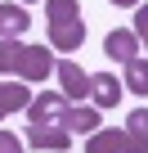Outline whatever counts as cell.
<instances>
[{"label":"cell","mask_w":148,"mask_h":153,"mask_svg":"<svg viewBox=\"0 0 148 153\" xmlns=\"http://www.w3.org/2000/svg\"><path fill=\"white\" fill-rule=\"evenodd\" d=\"M54 68H58V63H54V54H49V50L27 45V50H23V59H18V72H14V76H18V81H27V86H36V81H45Z\"/></svg>","instance_id":"6da1fadb"},{"label":"cell","mask_w":148,"mask_h":153,"mask_svg":"<svg viewBox=\"0 0 148 153\" xmlns=\"http://www.w3.org/2000/svg\"><path fill=\"white\" fill-rule=\"evenodd\" d=\"M27 144H32V149H49V153H67V149H72V131L27 122Z\"/></svg>","instance_id":"7a4b0ae2"},{"label":"cell","mask_w":148,"mask_h":153,"mask_svg":"<svg viewBox=\"0 0 148 153\" xmlns=\"http://www.w3.org/2000/svg\"><path fill=\"white\" fill-rule=\"evenodd\" d=\"M54 76L63 81V99H85V95H90V72L77 68L72 59H63V63L54 68Z\"/></svg>","instance_id":"3957f363"},{"label":"cell","mask_w":148,"mask_h":153,"mask_svg":"<svg viewBox=\"0 0 148 153\" xmlns=\"http://www.w3.org/2000/svg\"><path fill=\"white\" fill-rule=\"evenodd\" d=\"M63 113H67V99L63 95H40L27 104V117L36 126H63Z\"/></svg>","instance_id":"277c9868"},{"label":"cell","mask_w":148,"mask_h":153,"mask_svg":"<svg viewBox=\"0 0 148 153\" xmlns=\"http://www.w3.org/2000/svg\"><path fill=\"white\" fill-rule=\"evenodd\" d=\"M81 41H85V23L81 18L49 23V50H81Z\"/></svg>","instance_id":"5b68a950"},{"label":"cell","mask_w":148,"mask_h":153,"mask_svg":"<svg viewBox=\"0 0 148 153\" xmlns=\"http://www.w3.org/2000/svg\"><path fill=\"white\" fill-rule=\"evenodd\" d=\"M121 90H126V86L117 81L112 72H94V76H90V99H94L99 108H117V99H121Z\"/></svg>","instance_id":"8992f818"},{"label":"cell","mask_w":148,"mask_h":153,"mask_svg":"<svg viewBox=\"0 0 148 153\" xmlns=\"http://www.w3.org/2000/svg\"><path fill=\"white\" fill-rule=\"evenodd\" d=\"M103 54L117 59V63H135V59H139V36H135V32H108Z\"/></svg>","instance_id":"52a82bcc"},{"label":"cell","mask_w":148,"mask_h":153,"mask_svg":"<svg viewBox=\"0 0 148 153\" xmlns=\"http://www.w3.org/2000/svg\"><path fill=\"white\" fill-rule=\"evenodd\" d=\"M32 27V14L23 5H0V41H18Z\"/></svg>","instance_id":"ba28073f"},{"label":"cell","mask_w":148,"mask_h":153,"mask_svg":"<svg viewBox=\"0 0 148 153\" xmlns=\"http://www.w3.org/2000/svg\"><path fill=\"white\" fill-rule=\"evenodd\" d=\"M63 131H77V135H94V131H103V126H99V108H77V104H67V113H63Z\"/></svg>","instance_id":"9c48e42d"},{"label":"cell","mask_w":148,"mask_h":153,"mask_svg":"<svg viewBox=\"0 0 148 153\" xmlns=\"http://www.w3.org/2000/svg\"><path fill=\"white\" fill-rule=\"evenodd\" d=\"M85 153H130V140L126 131H94L85 140Z\"/></svg>","instance_id":"30bf717a"},{"label":"cell","mask_w":148,"mask_h":153,"mask_svg":"<svg viewBox=\"0 0 148 153\" xmlns=\"http://www.w3.org/2000/svg\"><path fill=\"white\" fill-rule=\"evenodd\" d=\"M121 131H126V140H130V153H148V108H135Z\"/></svg>","instance_id":"8fae6325"},{"label":"cell","mask_w":148,"mask_h":153,"mask_svg":"<svg viewBox=\"0 0 148 153\" xmlns=\"http://www.w3.org/2000/svg\"><path fill=\"white\" fill-rule=\"evenodd\" d=\"M27 104H32V90L27 86H18V81L14 86H0V122H5L9 113H18V108H27Z\"/></svg>","instance_id":"7c38bea8"},{"label":"cell","mask_w":148,"mask_h":153,"mask_svg":"<svg viewBox=\"0 0 148 153\" xmlns=\"http://www.w3.org/2000/svg\"><path fill=\"white\" fill-rule=\"evenodd\" d=\"M126 90H135V95H148V59H135V63H126V81H121Z\"/></svg>","instance_id":"4fadbf2b"},{"label":"cell","mask_w":148,"mask_h":153,"mask_svg":"<svg viewBox=\"0 0 148 153\" xmlns=\"http://www.w3.org/2000/svg\"><path fill=\"white\" fill-rule=\"evenodd\" d=\"M23 41H0V72H5V76H14L18 72V59H23Z\"/></svg>","instance_id":"5bb4252c"},{"label":"cell","mask_w":148,"mask_h":153,"mask_svg":"<svg viewBox=\"0 0 148 153\" xmlns=\"http://www.w3.org/2000/svg\"><path fill=\"white\" fill-rule=\"evenodd\" d=\"M45 18H49V23L81 18V5H77V0H45Z\"/></svg>","instance_id":"9a60e30c"},{"label":"cell","mask_w":148,"mask_h":153,"mask_svg":"<svg viewBox=\"0 0 148 153\" xmlns=\"http://www.w3.org/2000/svg\"><path fill=\"white\" fill-rule=\"evenodd\" d=\"M135 36H139V45L148 50V5H139V14H135Z\"/></svg>","instance_id":"2e32d148"},{"label":"cell","mask_w":148,"mask_h":153,"mask_svg":"<svg viewBox=\"0 0 148 153\" xmlns=\"http://www.w3.org/2000/svg\"><path fill=\"white\" fill-rule=\"evenodd\" d=\"M0 153H23V140L9 135V131H0Z\"/></svg>","instance_id":"e0dca14e"},{"label":"cell","mask_w":148,"mask_h":153,"mask_svg":"<svg viewBox=\"0 0 148 153\" xmlns=\"http://www.w3.org/2000/svg\"><path fill=\"white\" fill-rule=\"evenodd\" d=\"M108 5H121V9H139V0H108Z\"/></svg>","instance_id":"ac0fdd59"}]
</instances>
